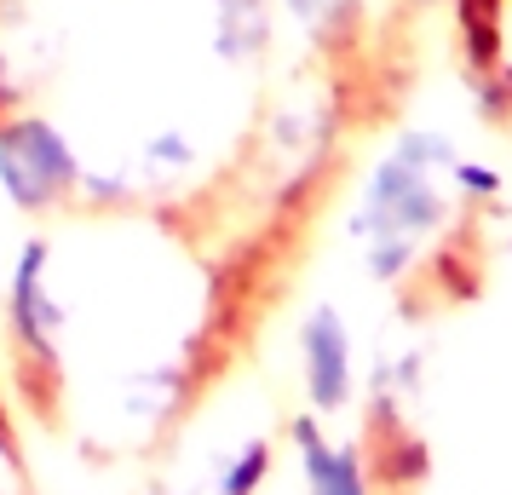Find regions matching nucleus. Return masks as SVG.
Instances as JSON below:
<instances>
[{
    "mask_svg": "<svg viewBox=\"0 0 512 495\" xmlns=\"http://www.w3.org/2000/svg\"><path fill=\"white\" fill-rule=\"evenodd\" d=\"M357 75L340 0H0V185L18 208L179 213L259 254Z\"/></svg>",
    "mask_w": 512,
    "mask_h": 495,
    "instance_id": "obj_1",
    "label": "nucleus"
},
{
    "mask_svg": "<svg viewBox=\"0 0 512 495\" xmlns=\"http://www.w3.org/2000/svg\"><path fill=\"white\" fill-rule=\"evenodd\" d=\"M254 248L179 213L24 208L0 386L81 461H139L185 426L248 306Z\"/></svg>",
    "mask_w": 512,
    "mask_h": 495,
    "instance_id": "obj_2",
    "label": "nucleus"
},
{
    "mask_svg": "<svg viewBox=\"0 0 512 495\" xmlns=\"http://www.w3.org/2000/svg\"><path fill=\"white\" fill-rule=\"evenodd\" d=\"M0 495H41L35 472H29L18 409H12V398H6V386H0Z\"/></svg>",
    "mask_w": 512,
    "mask_h": 495,
    "instance_id": "obj_3",
    "label": "nucleus"
}]
</instances>
